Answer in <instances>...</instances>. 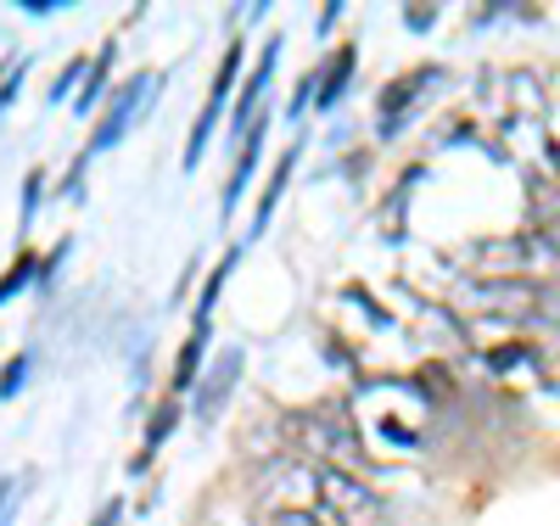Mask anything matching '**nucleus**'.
Instances as JSON below:
<instances>
[{
  "instance_id": "f257e3e1",
  "label": "nucleus",
  "mask_w": 560,
  "mask_h": 526,
  "mask_svg": "<svg viewBox=\"0 0 560 526\" xmlns=\"http://www.w3.org/2000/svg\"><path fill=\"white\" fill-rule=\"evenodd\" d=\"M314 499L331 526H387V499L353 470L314 465Z\"/></svg>"
},
{
  "instance_id": "f03ea898",
  "label": "nucleus",
  "mask_w": 560,
  "mask_h": 526,
  "mask_svg": "<svg viewBox=\"0 0 560 526\" xmlns=\"http://www.w3.org/2000/svg\"><path fill=\"white\" fill-rule=\"evenodd\" d=\"M292 432H298V443H308L314 454H319V465H337V470H364L370 459H364V448H359V432L342 420V414H331V409H308V414H298L292 420Z\"/></svg>"
},
{
  "instance_id": "7ed1b4c3",
  "label": "nucleus",
  "mask_w": 560,
  "mask_h": 526,
  "mask_svg": "<svg viewBox=\"0 0 560 526\" xmlns=\"http://www.w3.org/2000/svg\"><path fill=\"white\" fill-rule=\"evenodd\" d=\"M471 297L482 308H493V314H538L549 303L544 285H533V280H477Z\"/></svg>"
},
{
  "instance_id": "20e7f679",
  "label": "nucleus",
  "mask_w": 560,
  "mask_h": 526,
  "mask_svg": "<svg viewBox=\"0 0 560 526\" xmlns=\"http://www.w3.org/2000/svg\"><path fill=\"white\" fill-rule=\"evenodd\" d=\"M236 375H242V348H224V353L213 359V370L197 381V414H202V420H219V414H224L230 393H236Z\"/></svg>"
},
{
  "instance_id": "39448f33",
  "label": "nucleus",
  "mask_w": 560,
  "mask_h": 526,
  "mask_svg": "<svg viewBox=\"0 0 560 526\" xmlns=\"http://www.w3.org/2000/svg\"><path fill=\"white\" fill-rule=\"evenodd\" d=\"M140 95H147V79H129L113 102H107V118H102V129H96V140H90V152H107V147H118L124 140V129L135 124V113H140Z\"/></svg>"
},
{
  "instance_id": "423d86ee",
  "label": "nucleus",
  "mask_w": 560,
  "mask_h": 526,
  "mask_svg": "<svg viewBox=\"0 0 560 526\" xmlns=\"http://www.w3.org/2000/svg\"><path fill=\"white\" fill-rule=\"evenodd\" d=\"M438 79V68H427V73H409L404 84H387V95H382V135H393L398 124H404V107L415 102L420 90H427Z\"/></svg>"
},
{
  "instance_id": "0eeeda50",
  "label": "nucleus",
  "mask_w": 560,
  "mask_h": 526,
  "mask_svg": "<svg viewBox=\"0 0 560 526\" xmlns=\"http://www.w3.org/2000/svg\"><path fill=\"white\" fill-rule=\"evenodd\" d=\"M533 219H538V235H544V247L560 253V190L549 179H533Z\"/></svg>"
},
{
  "instance_id": "6e6552de",
  "label": "nucleus",
  "mask_w": 560,
  "mask_h": 526,
  "mask_svg": "<svg viewBox=\"0 0 560 526\" xmlns=\"http://www.w3.org/2000/svg\"><path fill=\"white\" fill-rule=\"evenodd\" d=\"M202 348H208V319H197L191 342H185L179 364H174V393H191L197 387V364H202Z\"/></svg>"
},
{
  "instance_id": "1a4fd4ad",
  "label": "nucleus",
  "mask_w": 560,
  "mask_h": 526,
  "mask_svg": "<svg viewBox=\"0 0 560 526\" xmlns=\"http://www.w3.org/2000/svg\"><path fill=\"white\" fill-rule=\"evenodd\" d=\"M236 68H242V45H230L224 62H219V79L208 90V113H224V95H230V84H236Z\"/></svg>"
},
{
  "instance_id": "9d476101",
  "label": "nucleus",
  "mask_w": 560,
  "mask_h": 526,
  "mask_svg": "<svg viewBox=\"0 0 560 526\" xmlns=\"http://www.w3.org/2000/svg\"><path fill=\"white\" fill-rule=\"evenodd\" d=\"M107 68H113V39L102 45V57L90 62V79H84V90H79V113H90V102L102 95V84H107Z\"/></svg>"
},
{
  "instance_id": "9b49d317",
  "label": "nucleus",
  "mask_w": 560,
  "mask_h": 526,
  "mask_svg": "<svg viewBox=\"0 0 560 526\" xmlns=\"http://www.w3.org/2000/svg\"><path fill=\"white\" fill-rule=\"evenodd\" d=\"M292 157H303V152H287L280 157V168H275V179H269V190H264V202H258V219H253V235L269 224V213H275V197H280V185H287V174H292Z\"/></svg>"
},
{
  "instance_id": "f8f14e48",
  "label": "nucleus",
  "mask_w": 560,
  "mask_h": 526,
  "mask_svg": "<svg viewBox=\"0 0 560 526\" xmlns=\"http://www.w3.org/2000/svg\"><path fill=\"white\" fill-rule=\"evenodd\" d=\"M348 79H353V51H342V57L331 62V73H325V90H319V107H337V95H342Z\"/></svg>"
},
{
  "instance_id": "ddd939ff",
  "label": "nucleus",
  "mask_w": 560,
  "mask_h": 526,
  "mask_svg": "<svg viewBox=\"0 0 560 526\" xmlns=\"http://www.w3.org/2000/svg\"><path fill=\"white\" fill-rule=\"evenodd\" d=\"M23 375H28V359H12L7 375H0V398H12V393L23 387Z\"/></svg>"
},
{
  "instance_id": "4468645a",
  "label": "nucleus",
  "mask_w": 560,
  "mask_h": 526,
  "mask_svg": "<svg viewBox=\"0 0 560 526\" xmlns=\"http://www.w3.org/2000/svg\"><path fill=\"white\" fill-rule=\"evenodd\" d=\"M23 274H34V258H23L7 280H0V303H7V297H18V285H23Z\"/></svg>"
},
{
  "instance_id": "2eb2a0df",
  "label": "nucleus",
  "mask_w": 560,
  "mask_h": 526,
  "mask_svg": "<svg viewBox=\"0 0 560 526\" xmlns=\"http://www.w3.org/2000/svg\"><path fill=\"white\" fill-rule=\"evenodd\" d=\"M163 432H174V404H163V409L152 414V432H147V443H163Z\"/></svg>"
},
{
  "instance_id": "dca6fc26",
  "label": "nucleus",
  "mask_w": 560,
  "mask_h": 526,
  "mask_svg": "<svg viewBox=\"0 0 560 526\" xmlns=\"http://www.w3.org/2000/svg\"><path fill=\"white\" fill-rule=\"evenodd\" d=\"M23 12H28V17H51L57 0H23Z\"/></svg>"
},
{
  "instance_id": "f3484780",
  "label": "nucleus",
  "mask_w": 560,
  "mask_h": 526,
  "mask_svg": "<svg viewBox=\"0 0 560 526\" xmlns=\"http://www.w3.org/2000/svg\"><path fill=\"white\" fill-rule=\"evenodd\" d=\"M18 79H23V68H12V79L0 84V107H12V95H18Z\"/></svg>"
},
{
  "instance_id": "a211bd4d",
  "label": "nucleus",
  "mask_w": 560,
  "mask_h": 526,
  "mask_svg": "<svg viewBox=\"0 0 560 526\" xmlns=\"http://www.w3.org/2000/svg\"><path fill=\"white\" fill-rule=\"evenodd\" d=\"M409 28H432V12L427 7H409Z\"/></svg>"
},
{
  "instance_id": "6ab92c4d",
  "label": "nucleus",
  "mask_w": 560,
  "mask_h": 526,
  "mask_svg": "<svg viewBox=\"0 0 560 526\" xmlns=\"http://www.w3.org/2000/svg\"><path fill=\"white\" fill-rule=\"evenodd\" d=\"M7 493H12V482H0V504H7Z\"/></svg>"
}]
</instances>
